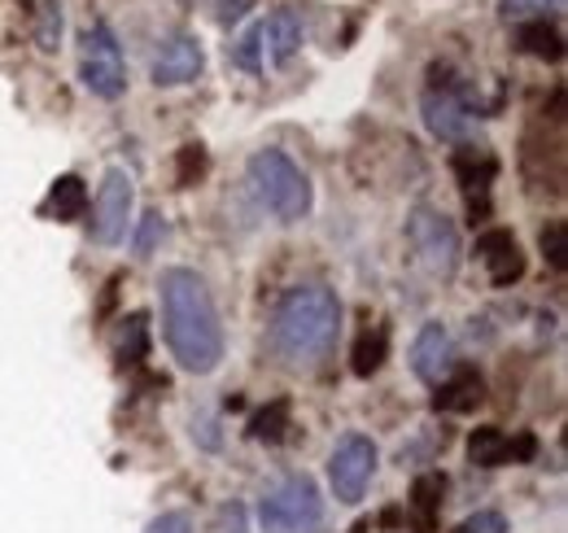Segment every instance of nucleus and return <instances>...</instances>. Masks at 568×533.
Here are the masks:
<instances>
[{
	"instance_id": "2",
	"label": "nucleus",
	"mask_w": 568,
	"mask_h": 533,
	"mask_svg": "<svg viewBox=\"0 0 568 533\" xmlns=\"http://www.w3.org/2000/svg\"><path fill=\"white\" fill-rule=\"evenodd\" d=\"M337 333H342V302L324 284L288 289L272 320V345L293 368L324 359L337 345Z\"/></svg>"
},
{
	"instance_id": "10",
	"label": "nucleus",
	"mask_w": 568,
	"mask_h": 533,
	"mask_svg": "<svg viewBox=\"0 0 568 533\" xmlns=\"http://www.w3.org/2000/svg\"><path fill=\"white\" fill-rule=\"evenodd\" d=\"M425 123L442 140H464L473 132V105L455 88H428L425 92Z\"/></svg>"
},
{
	"instance_id": "4",
	"label": "nucleus",
	"mask_w": 568,
	"mask_h": 533,
	"mask_svg": "<svg viewBox=\"0 0 568 533\" xmlns=\"http://www.w3.org/2000/svg\"><path fill=\"white\" fill-rule=\"evenodd\" d=\"M258 521L267 533H320L324 525V499L306 472L288 476L281 490H272L258 507Z\"/></svg>"
},
{
	"instance_id": "27",
	"label": "nucleus",
	"mask_w": 568,
	"mask_h": 533,
	"mask_svg": "<svg viewBox=\"0 0 568 533\" xmlns=\"http://www.w3.org/2000/svg\"><path fill=\"white\" fill-rule=\"evenodd\" d=\"M58 36H62V13L53 0L40 4V49H58Z\"/></svg>"
},
{
	"instance_id": "17",
	"label": "nucleus",
	"mask_w": 568,
	"mask_h": 533,
	"mask_svg": "<svg viewBox=\"0 0 568 533\" xmlns=\"http://www.w3.org/2000/svg\"><path fill=\"white\" fill-rule=\"evenodd\" d=\"M83 205H88L83 180H79V175H62V180L53 184V193H49V214H53L58 223H71V219L83 214Z\"/></svg>"
},
{
	"instance_id": "12",
	"label": "nucleus",
	"mask_w": 568,
	"mask_h": 533,
	"mask_svg": "<svg viewBox=\"0 0 568 533\" xmlns=\"http://www.w3.org/2000/svg\"><path fill=\"white\" fill-rule=\"evenodd\" d=\"M412 372L425 381V385H437L446 372H450V333L442 324H425L416 333V345H412Z\"/></svg>"
},
{
	"instance_id": "31",
	"label": "nucleus",
	"mask_w": 568,
	"mask_h": 533,
	"mask_svg": "<svg viewBox=\"0 0 568 533\" xmlns=\"http://www.w3.org/2000/svg\"><path fill=\"white\" fill-rule=\"evenodd\" d=\"M367 530H372V525H367V521H358V525H355L351 533H367Z\"/></svg>"
},
{
	"instance_id": "5",
	"label": "nucleus",
	"mask_w": 568,
	"mask_h": 533,
	"mask_svg": "<svg viewBox=\"0 0 568 533\" xmlns=\"http://www.w3.org/2000/svg\"><path fill=\"white\" fill-rule=\"evenodd\" d=\"M79 74H83L92 97H101V101L123 97L128 67H123V49H119V40H114V31L105 22L83 31V40H79Z\"/></svg>"
},
{
	"instance_id": "18",
	"label": "nucleus",
	"mask_w": 568,
	"mask_h": 533,
	"mask_svg": "<svg viewBox=\"0 0 568 533\" xmlns=\"http://www.w3.org/2000/svg\"><path fill=\"white\" fill-rule=\"evenodd\" d=\"M468 460L477 467H503L507 464V433L495 429V424L477 429V433L468 438Z\"/></svg>"
},
{
	"instance_id": "6",
	"label": "nucleus",
	"mask_w": 568,
	"mask_h": 533,
	"mask_svg": "<svg viewBox=\"0 0 568 533\" xmlns=\"http://www.w3.org/2000/svg\"><path fill=\"white\" fill-rule=\"evenodd\" d=\"M407 237H412V245H416V254H420V263H425L428 275L450 280V275L459 271V232H455V223H450L446 214H437V210H428V205L412 210Z\"/></svg>"
},
{
	"instance_id": "23",
	"label": "nucleus",
	"mask_w": 568,
	"mask_h": 533,
	"mask_svg": "<svg viewBox=\"0 0 568 533\" xmlns=\"http://www.w3.org/2000/svg\"><path fill=\"white\" fill-rule=\"evenodd\" d=\"M442 494H446V481L437 476V472H425L416 485H412V503H416V512H420V521H425V530L433 525V512H437V503H442Z\"/></svg>"
},
{
	"instance_id": "21",
	"label": "nucleus",
	"mask_w": 568,
	"mask_h": 533,
	"mask_svg": "<svg viewBox=\"0 0 568 533\" xmlns=\"http://www.w3.org/2000/svg\"><path fill=\"white\" fill-rule=\"evenodd\" d=\"M284 429H288V399L267 402V406L250 420V433H254L258 442H284Z\"/></svg>"
},
{
	"instance_id": "24",
	"label": "nucleus",
	"mask_w": 568,
	"mask_h": 533,
	"mask_svg": "<svg viewBox=\"0 0 568 533\" xmlns=\"http://www.w3.org/2000/svg\"><path fill=\"white\" fill-rule=\"evenodd\" d=\"M498 4H503L507 22H534V18H547V13L565 9V0H498Z\"/></svg>"
},
{
	"instance_id": "7",
	"label": "nucleus",
	"mask_w": 568,
	"mask_h": 533,
	"mask_svg": "<svg viewBox=\"0 0 568 533\" xmlns=\"http://www.w3.org/2000/svg\"><path fill=\"white\" fill-rule=\"evenodd\" d=\"M128 219H132V175L123 167H110L92 198V241L119 245L128 237Z\"/></svg>"
},
{
	"instance_id": "30",
	"label": "nucleus",
	"mask_w": 568,
	"mask_h": 533,
	"mask_svg": "<svg viewBox=\"0 0 568 533\" xmlns=\"http://www.w3.org/2000/svg\"><path fill=\"white\" fill-rule=\"evenodd\" d=\"M144 533H193V521H189V512H162Z\"/></svg>"
},
{
	"instance_id": "9",
	"label": "nucleus",
	"mask_w": 568,
	"mask_h": 533,
	"mask_svg": "<svg viewBox=\"0 0 568 533\" xmlns=\"http://www.w3.org/2000/svg\"><path fill=\"white\" fill-rule=\"evenodd\" d=\"M202 67H206V58H202L197 36H189V31L166 36V40L158 44V53H153V83H158V88H180V83L197 79Z\"/></svg>"
},
{
	"instance_id": "3",
	"label": "nucleus",
	"mask_w": 568,
	"mask_h": 533,
	"mask_svg": "<svg viewBox=\"0 0 568 533\" xmlns=\"http://www.w3.org/2000/svg\"><path fill=\"white\" fill-rule=\"evenodd\" d=\"M250 184L263 198V205L284 223H293L311 210V180L293 167V158H284L281 149H258L250 158Z\"/></svg>"
},
{
	"instance_id": "19",
	"label": "nucleus",
	"mask_w": 568,
	"mask_h": 533,
	"mask_svg": "<svg viewBox=\"0 0 568 533\" xmlns=\"http://www.w3.org/2000/svg\"><path fill=\"white\" fill-rule=\"evenodd\" d=\"M385 354H389V336L381 333H363L355 341V350H351V372L355 376H372V372H381V363H385Z\"/></svg>"
},
{
	"instance_id": "25",
	"label": "nucleus",
	"mask_w": 568,
	"mask_h": 533,
	"mask_svg": "<svg viewBox=\"0 0 568 533\" xmlns=\"http://www.w3.org/2000/svg\"><path fill=\"white\" fill-rule=\"evenodd\" d=\"M232 62L241 70H250V74L263 70V31H258V27H250V31L241 36V44L232 49Z\"/></svg>"
},
{
	"instance_id": "1",
	"label": "nucleus",
	"mask_w": 568,
	"mask_h": 533,
	"mask_svg": "<svg viewBox=\"0 0 568 533\" xmlns=\"http://www.w3.org/2000/svg\"><path fill=\"white\" fill-rule=\"evenodd\" d=\"M158 293H162V324H166V345L175 363L197 376L214 372L223 359V329H219V311L206 280L189 266H171L162 271Z\"/></svg>"
},
{
	"instance_id": "20",
	"label": "nucleus",
	"mask_w": 568,
	"mask_h": 533,
	"mask_svg": "<svg viewBox=\"0 0 568 533\" xmlns=\"http://www.w3.org/2000/svg\"><path fill=\"white\" fill-rule=\"evenodd\" d=\"M144 350H149V320L136 311L132 320H123V333H119L114 354H119V363H123V368H136V363L144 359Z\"/></svg>"
},
{
	"instance_id": "14",
	"label": "nucleus",
	"mask_w": 568,
	"mask_h": 533,
	"mask_svg": "<svg viewBox=\"0 0 568 533\" xmlns=\"http://www.w3.org/2000/svg\"><path fill=\"white\" fill-rule=\"evenodd\" d=\"M258 31H263V49H267V58L276 62V67H284L297 49H302V40H306V27H302V13L288 4V9H276L267 22H258Z\"/></svg>"
},
{
	"instance_id": "26",
	"label": "nucleus",
	"mask_w": 568,
	"mask_h": 533,
	"mask_svg": "<svg viewBox=\"0 0 568 533\" xmlns=\"http://www.w3.org/2000/svg\"><path fill=\"white\" fill-rule=\"evenodd\" d=\"M542 254L551 259V266H556V271H565V266H568V232H565V223L542 228Z\"/></svg>"
},
{
	"instance_id": "15",
	"label": "nucleus",
	"mask_w": 568,
	"mask_h": 533,
	"mask_svg": "<svg viewBox=\"0 0 568 533\" xmlns=\"http://www.w3.org/2000/svg\"><path fill=\"white\" fill-rule=\"evenodd\" d=\"M516 44H520V53H529V58H542V62H560L565 58V36L547 22V18H534V22H520V31H516Z\"/></svg>"
},
{
	"instance_id": "11",
	"label": "nucleus",
	"mask_w": 568,
	"mask_h": 533,
	"mask_svg": "<svg viewBox=\"0 0 568 533\" xmlns=\"http://www.w3.org/2000/svg\"><path fill=\"white\" fill-rule=\"evenodd\" d=\"M477 254H481V263H486V271H490V280H495V284H516V280L525 275L520 241H516L507 228L486 232V237L477 241Z\"/></svg>"
},
{
	"instance_id": "29",
	"label": "nucleus",
	"mask_w": 568,
	"mask_h": 533,
	"mask_svg": "<svg viewBox=\"0 0 568 533\" xmlns=\"http://www.w3.org/2000/svg\"><path fill=\"white\" fill-rule=\"evenodd\" d=\"M459 533H507V521L498 516V512H477V516H468Z\"/></svg>"
},
{
	"instance_id": "8",
	"label": "nucleus",
	"mask_w": 568,
	"mask_h": 533,
	"mask_svg": "<svg viewBox=\"0 0 568 533\" xmlns=\"http://www.w3.org/2000/svg\"><path fill=\"white\" fill-rule=\"evenodd\" d=\"M376 472V446L372 438L363 433H346L337 446H333V460H328V481H333V494L342 503H358L367 481Z\"/></svg>"
},
{
	"instance_id": "22",
	"label": "nucleus",
	"mask_w": 568,
	"mask_h": 533,
	"mask_svg": "<svg viewBox=\"0 0 568 533\" xmlns=\"http://www.w3.org/2000/svg\"><path fill=\"white\" fill-rule=\"evenodd\" d=\"M206 167H211L206 149H202V144H184V149L175 153V184H180V189H193V184L206 175Z\"/></svg>"
},
{
	"instance_id": "16",
	"label": "nucleus",
	"mask_w": 568,
	"mask_h": 533,
	"mask_svg": "<svg viewBox=\"0 0 568 533\" xmlns=\"http://www.w3.org/2000/svg\"><path fill=\"white\" fill-rule=\"evenodd\" d=\"M455 175H459V184H468V189H486L490 180H495L498 162L486 153V149H473V144H464V149H455Z\"/></svg>"
},
{
	"instance_id": "28",
	"label": "nucleus",
	"mask_w": 568,
	"mask_h": 533,
	"mask_svg": "<svg viewBox=\"0 0 568 533\" xmlns=\"http://www.w3.org/2000/svg\"><path fill=\"white\" fill-rule=\"evenodd\" d=\"M162 232H166L162 214H158V210H149V214L141 219V228H136V241H132V245H136V254H149V250L162 241Z\"/></svg>"
},
{
	"instance_id": "13",
	"label": "nucleus",
	"mask_w": 568,
	"mask_h": 533,
	"mask_svg": "<svg viewBox=\"0 0 568 533\" xmlns=\"http://www.w3.org/2000/svg\"><path fill=\"white\" fill-rule=\"evenodd\" d=\"M486 399V381L477 368H459L450 376L437 381V394H433V406L437 411H450V415H464V411H477V402Z\"/></svg>"
}]
</instances>
